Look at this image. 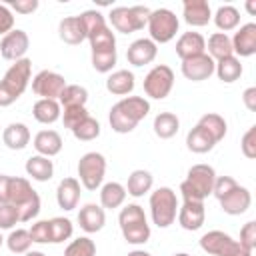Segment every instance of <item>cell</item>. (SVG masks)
<instances>
[{"label": "cell", "instance_id": "25", "mask_svg": "<svg viewBox=\"0 0 256 256\" xmlns=\"http://www.w3.org/2000/svg\"><path fill=\"white\" fill-rule=\"evenodd\" d=\"M30 128L24 122H10L2 132V142L10 150H24L30 144Z\"/></svg>", "mask_w": 256, "mask_h": 256}, {"label": "cell", "instance_id": "58", "mask_svg": "<svg viewBox=\"0 0 256 256\" xmlns=\"http://www.w3.org/2000/svg\"><path fill=\"white\" fill-rule=\"evenodd\" d=\"M4 244V236H2V232H0V246Z\"/></svg>", "mask_w": 256, "mask_h": 256}, {"label": "cell", "instance_id": "10", "mask_svg": "<svg viewBox=\"0 0 256 256\" xmlns=\"http://www.w3.org/2000/svg\"><path fill=\"white\" fill-rule=\"evenodd\" d=\"M200 248L210 256H252L250 250H246L238 240L222 230H210L202 234Z\"/></svg>", "mask_w": 256, "mask_h": 256}, {"label": "cell", "instance_id": "14", "mask_svg": "<svg viewBox=\"0 0 256 256\" xmlns=\"http://www.w3.org/2000/svg\"><path fill=\"white\" fill-rule=\"evenodd\" d=\"M218 202H220V208H222L224 214H228V216H240V214L248 212V208L252 204V194H250V190L246 186L236 184L222 198H218Z\"/></svg>", "mask_w": 256, "mask_h": 256}, {"label": "cell", "instance_id": "46", "mask_svg": "<svg viewBox=\"0 0 256 256\" xmlns=\"http://www.w3.org/2000/svg\"><path fill=\"white\" fill-rule=\"evenodd\" d=\"M32 244H50V220H36L28 228Z\"/></svg>", "mask_w": 256, "mask_h": 256}, {"label": "cell", "instance_id": "2", "mask_svg": "<svg viewBox=\"0 0 256 256\" xmlns=\"http://www.w3.org/2000/svg\"><path fill=\"white\" fill-rule=\"evenodd\" d=\"M32 80V60L22 58L10 64L0 80V108L12 106L28 88Z\"/></svg>", "mask_w": 256, "mask_h": 256}, {"label": "cell", "instance_id": "43", "mask_svg": "<svg viewBox=\"0 0 256 256\" xmlns=\"http://www.w3.org/2000/svg\"><path fill=\"white\" fill-rule=\"evenodd\" d=\"M64 256H96V244L92 238L80 236L64 248Z\"/></svg>", "mask_w": 256, "mask_h": 256}, {"label": "cell", "instance_id": "35", "mask_svg": "<svg viewBox=\"0 0 256 256\" xmlns=\"http://www.w3.org/2000/svg\"><path fill=\"white\" fill-rule=\"evenodd\" d=\"M206 48H208L206 54H208L214 62H218V60L228 58V56L234 54V52H232V40H230V36L224 34V32H214V34H210V38H208V42H206Z\"/></svg>", "mask_w": 256, "mask_h": 256}, {"label": "cell", "instance_id": "15", "mask_svg": "<svg viewBox=\"0 0 256 256\" xmlns=\"http://www.w3.org/2000/svg\"><path fill=\"white\" fill-rule=\"evenodd\" d=\"M214 66H216V62L204 52V54L192 56V58H188V60H182L180 70H182V76H184L186 80L202 82V80H208V78L214 74Z\"/></svg>", "mask_w": 256, "mask_h": 256}, {"label": "cell", "instance_id": "13", "mask_svg": "<svg viewBox=\"0 0 256 256\" xmlns=\"http://www.w3.org/2000/svg\"><path fill=\"white\" fill-rule=\"evenodd\" d=\"M28 48H30V38L20 28H14L6 36H2V40H0V56L4 60H10V62L26 58Z\"/></svg>", "mask_w": 256, "mask_h": 256}, {"label": "cell", "instance_id": "56", "mask_svg": "<svg viewBox=\"0 0 256 256\" xmlns=\"http://www.w3.org/2000/svg\"><path fill=\"white\" fill-rule=\"evenodd\" d=\"M22 256H46L44 252H40V250H28L26 254H22Z\"/></svg>", "mask_w": 256, "mask_h": 256}, {"label": "cell", "instance_id": "12", "mask_svg": "<svg viewBox=\"0 0 256 256\" xmlns=\"http://www.w3.org/2000/svg\"><path fill=\"white\" fill-rule=\"evenodd\" d=\"M30 82H32V92L36 96L48 98V100H58L62 90L66 88L64 76L54 70H40Z\"/></svg>", "mask_w": 256, "mask_h": 256}, {"label": "cell", "instance_id": "24", "mask_svg": "<svg viewBox=\"0 0 256 256\" xmlns=\"http://www.w3.org/2000/svg\"><path fill=\"white\" fill-rule=\"evenodd\" d=\"M134 86H136L134 72H130V70H126V68L114 70V72H110L108 78H106V90H108L110 94H114V96H122V98H124V96H128V94H132Z\"/></svg>", "mask_w": 256, "mask_h": 256}, {"label": "cell", "instance_id": "17", "mask_svg": "<svg viewBox=\"0 0 256 256\" xmlns=\"http://www.w3.org/2000/svg\"><path fill=\"white\" fill-rule=\"evenodd\" d=\"M230 40H232V52L236 58H250L256 52V24L254 22L242 24Z\"/></svg>", "mask_w": 256, "mask_h": 256}, {"label": "cell", "instance_id": "29", "mask_svg": "<svg viewBox=\"0 0 256 256\" xmlns=\"http://www.w3.org/2000/svg\"><path fill=\"white\" fill-rule=\"evenodd\" d=\"M152 184H154V176L144 170V168H138V170H132L130 176H128V182H126V194L132 196V198H140L144 194H148L152 190Z\"/></svg>", "mask_w": 256, "mask_h": 256}, {"label": "cell", "instance_id": "20", "mask_svg": "<svg viewBox=\"0 0 256 256\" xmlns=\"http://www.w3.org/2000/svg\"><path fill=\"white\" fill-rule=\"evenodd\" d=\"M78 224L86 234L100 232L106 224V210L100 204L88 202L78 210Z\"/></svg>", "mask_w": 256, "mask_h": 256}, {"label": "cell", "instance_id": "41", "mask_svg": "<svg viewBox=\"0 0 256 256\" xmlns=\"http://www.w3.org/2000/svg\"><path fill=\"white\" fill-rule=\"evenodd\" d=\"M70 132L74 134L76 140H80V142H90V140H96V138L100 136V122L88 114V116H86L84 120H80Z\"/></svg>", "mask_w": 256, "mask_h": 256}, {"label": "cell", "instance_id": "8", "mask_svg": "<svg viewBox=\"0 0 256 256\" xmlns=\"http://www.w3.org/2000/svg\"><path fill=\"white\" fill-rule=\"evenodd\" d=\"M78 182L82 188L94 192L104 184L106 176V158L100 152H86L78 160Z\"/></svg>", "mask_w": 256, "mask_h": 256}, {"label": "cell", "instance_id": "34", "mask_svg": "<svg viewBox=\"0 0 256 256\" xmlns=\"http://www.w3.org/2000/svg\"><path fill=\"white\" fill-rule=\"evenodd\" d=\"M212 20H214L216 28L226 34V32L238 28V24H240V10L236 6H232V4H224V6H220L212 14Z\"/></svg>", "mask_w": 256, "mask_h": 256}, {"label": "cell", "instance_id": "54", "mask_svg": "<svg viewBox=\"0 0 256 256\" xmlns=\"http://www.w3.org/2000/svg\"><path fill=\"white\" fill-rule=\"evenodd\" d=\"M246 10H248V14H256V0H248L246 2Z\"/></svg>", "mask_w": 256, "mask_h": 256}, {"label": "cell", "instance_id": "57", "mask_svg": "<svg viewBox=\"0 0 256 256\" xmlns=\"http://www.w3.org/2000/svg\"><path fill=\"white\" fill-rule=\"evenodd\" d=\"M174 256H190V254H186V252H178V254H174Z\"/></svg>", "mask_w": 256, "mask_h": 256}, {"label": "cell", "instance_id": "38", "mask_svg": "<svg viewBox=\"0 0 256 256\" xmlns=\"http://www.w3.org/2000/svg\"><path fill=\"white\" fill-rule=\"evenodd\" d=\"M74 234V224L70 218L54 216L50 218V244H62Z\"/></svg>", "mask_w": 256, "mask_h": 256}, {"label": "cell", "instance_id": "6", "mask_svg": "<svg viewBox=\"0 0 256 256\" xmlns=\"http://www.w3.org/2000/svg\"><path fill=\"white\" fill-rule=\"evenodd\" d=\"M150 218L158 228H168L178 216V196L170 186H160L150 192Z\"/></svg>", "mask_w": 256, "mask_h": 256}, {"label": "cell", "instance_id": "26", "mask_svg": "<svg viewBox=\"0 0 256 256\" xmlns=\"http://www.w3.org/2000/svg\"><path fill=\"white\" fill-rule=\"evenodd\" d=\"M58 36L62 42L70 44V46H78L86 40V32L82 26L80 16H66L60 20L58 24Z\"/></svg>", "mask_w": 256, "mask_h": 256}, {"label": "cell", "instance_id": "47", "mask_svg": "<svg viewBox=\"0 0 256 256\" xmlns=\"http://www.w3.org/2000/svg\"><path fill=\"white\" fill-rule=\"evenodd\" d=\"M88 116V110L86 106H78V108H62V122L68 130H72L80 120H84Z\"/></svg>", "mask_w": 256, "mask_h": 256}, {"label": "cell", "instance_id": "23", "mask_svg": "<svg viewBox=\"0 0 256 256\" xmlns=\"http://www.w3.org/2000/svg\"><path fill=\"white\" fill-rule=\"evenodd\" d=\"M32 146H34L36 154L46 156V158H52V156H56V154L62 152L64 142H62V136H60L56 130H50V128H48V130H40V132L34 136Z\"/></svg>", "mask_w": 256, "mask_h": 256}, {"label": "cell", "instance_id": "19", "mask_svg": "<svg viewBox=\"0 0 256 256\" xmlns=\"http://www.w3.org/2000/svg\"><path fill=\"white\" fill-rule=\"evenodd\" d=\"M82 186L78 182V178L74 176H68V178H62L58 182V188H56V202H58V208H62L64 212H70L78 206L80 202V192Z\"/></svg>", "mask_w": 256, "mask_h": 256}, {"label": "cell", "instance_id": "51", "mask_svg": "<svg viewBox=\"0 0 256 256\" xmlns=\"http://www.w3.org/2000/svg\"><path fill=\"white\" fill-rule=\"evenodd\" d=\"M10 10L18 12V14H32L38 10V0H10Z\"/></svg>", "mask_w": 256, "mask_h": 256}, {"label": "cell", "instance_id": "21", "mask_svg": "<svg viewBox=\"0 0 256 256\" xmlns=\"http://www.w3.org/2000/svg\"><path fill=\"white\" fill-rule=\"evenodd\" d=\"M182 16L188 26L200 28L212 20V8L206 0H184L182 2Z\"/></svg>", "mask_w": 256, "mask_h": 256}, {"label": "cell", "instance_id": "40", "mask_svg": "<svg viewBox=\"0 0 256 256\" xmlns=\"http://www.w3.org/2000/svg\"><path fill=\"white\" fill-rule=\"evenodd\" d=\"M4 242L12 254H26L32 246V238L26 228H16V230L12 228L10 234L4 238Z\"/></svg>", "mask_w": 256, "mask_h": 256}, {"label": "cell", "instance_id": "9", "mask_svg": "<svg viewBox=\"0 0 256 256\" xmlns=\"http://www.w3.org/2000/svg\"><path fill=\"white\" fill-rule=\"evenodd\" d=\"M146 28H148L150 40L158 46V44L170 42L176 36L180 28V20L170 8H156V10H150Z\"/></svg>", "mask_w": 256, "mask_h": 256}, {"label": "cell", "instance_id": "52", "mask_svg": "<svg viewBox=\"0 0 256 256\" xmlns=\"http://www.w3.org/2000/svg\"><path fill=\"white\" fill-rule=\"evenodd\" d=\"M242 102H244V106H246L250 112L256 110V86H250V88H246V90L242 92Z\"/></svg>", "mask_w": 256, "mask_h": 256}, {"label": "cell", "instance_id": "22", "mask_svg": "<svg viewBox=\"0 0 256 256\" xmlns=\"http://www.w3.org/2000/svg\"><path fill=\"white\" fill-rule=\"evenodd\" d=\"M206 52V38L200 32H184L176 40V56L180 60H188L192 56Z\"/></svg>", "mask_w": 256, "mask_h": 256}, {"label": "cell", "instance_id": "53", "mask_svg": "<svg viewBox=\"0 0 256 256\" xmlns=\"http://www.w3.org/2000/svg\"><path fill=\"white\" fill-rule=\"evenodd\" d=\"M8 194H10V176L0 174V202H8Z\"/></svg>", "mask_w": 256, "mask_h": 256}, {"label": "cell", "instance_id": "50", "mask_svg": "<svg viewBox=\"0 0 256 256\" xmlns=\"http://www.w3.org/2000/svg\"><path fill=\"white\" fill-rule=\"evenodd\" d=\"M14 30V12L8 4H0V36H6Z\"/></svg>", "mask_w": 256, "mask_h": 256}, {"label": "cell", "instance_id": "32", "mask_svg": "<svg viewBox=\"0 0 256 256\" xmlns=\"http://www.w3.org/2000/svg\"><path fill=\"white\" fill-rule=\"evenodd\" d=\"M214 146H216V140L198 124L194 128H190V132L186 134V148L194 154H206Z\"/></svg>", "mask_w": 256, "mask_h": 256}, {"label": "cell", "instance_id": "45", "mask_svg": "<svg viewBox=\"0 0 256 256\" xmlns=\"http://www.w3.org/2000/svg\"><path fill=\"white\" fill-rule=\"evenodd\" d=\"M16 224H20L18 208L10 202H0V230H12Z\"/></svg>", "mask_w": 256, "mask_h": 256}, {"label": "cell", "instance_id": "4", "mask_svg": "<svg viewBox=\"0 0 256 256\" xmlns=\"http://www.w3.org/2000/svg\"><path fill=\"white\" fill-rule=\"evenodd\" d=\"M118 226L124 240L132 246H140L150 240V224L140 204H126L118 214Z\"/></svg>", "mask_w": 256, "mask_h": 256}, {"label": "cell", "instance_id": "28", "mask_svg": "<svg viewBox=\"0 0 256 256\" xmlns=\"http://www.w3.org/2000/svg\"><path fill=\"white\" fill-rule=\"evenodd\" d=\"M24 170L26 174L36 180V182H48L52 176H54V162L46 156H40V154H34L26 160L24 164Z\"/></svg>", "mask_w": 256, "mask_h": 256}, {"label": "cell", "instance_id": "27", "mask_svg": "<svg viewBox=\"0 0 256 256\" xmlns=\"http://www.w3.org/2000/svg\"><path fill=\"white\" fill-rule=\"evenodd\" d=\"M32 116L40 124H54L62 116V106L58 100H48V98H38L32 106Z\"/></svg>", "mask_w": 256, "mask_h": 256}, {"label": "cell", "instance_id": "37", "mask_svg": "<svg viewBox=\"0 0 256 256\" xmlns=\"http://www.w3.org/2000/svg\"><path fill=\"white\" fill-rule=\"evenodd\" d=\"M62 108H78V106H86L88 102V90L80 84H66V88L62 90L60 98H58Z\"/></svg>", "mask_w": 256, "mask_h": 256}, {"label": "cell", "instance_id": "39", "mask_svg": "<svg viewBox=\"0 0 256 256\" xmlns=\"http://www.w3.org/2000/svg\"><path fill=\"white\" fill-rule=\"evenodd\" d=\"M90 42V52H104V50H116V36L110 26H104L90 34L86 38Z\"/></svg>", "mask_w": 256, "mask_h": 256}, {"label": "cell", "instance_id": "49", "mask_svg": "<svg viewBox=\"0 0 256 256\" xmlns=\"http://www.w3.org/2000/svg\"><path fill=\"white\" fill-rule=\"evenodd\" d=\"M246 250H254L256 248V222L248 220L242 228H240V240H238Z\"/></svg>", "mask_w": 256, "mask_h": 256}, {"label": "cell", "instance_id": "1", "mask_svg": "<svg viewBox=\"0 0 256 256\" xmlns=\"http://www.w3.org/2000/svg\"><path fill=\"white\" fill-rule=\"evenodd\" d=\"M150 112V102L144 96H124L108 112L110 128L116 134L132 132Z\"/></svg>", "mask_w": 256, "mask_h": 256}, {"label": "cell", "instance_id": "42", "mask_svg": "<svg viewBox=\"0 0 256 256\" xmlns=\"http://www.w3.org/2000/svg\"><path fill=\"white\" fill-rule=\"evenodd\" d=\"M116 60H118L116 50H104V52H92L90 54L92 68L100 74H110L112 68L116 66Z\"/></svg>", "mask_w": 256, "mask_h": 256}, {"label": "cell", "instance_id": "31", "mask_svg": "<svg viewBox=\"0 0 256 256\" xmlns=\"http://www.w3.org/2000/svg\"><path fill=\"white\" fill-rule=\"evenodd\" d=\"M152 128H154V134L160 140H170L180 130V118L174 112H160V114L154 116Z\"/></svg>", "mask_w": 256, "mask_h": 256}, {"label": "cell", "instance_id": "5", "mask_svg": "<svg viewBox=\"0 0 256 256\" xmlns=\"http://www.w3.org/2000/svg\"><path fill=\"white\" fill-rule=\"evenodd\" d=\"M216 180V170L210 164H194L188 168L186 178L180 182L182 200H198L204 202L212 194V186Z\"/></svg>", "mask_w": 256, "mask_h": 256}, {"label": "cell", "instance_id": "16", "mask_svg": "<svg viewBox=\"0 0 256 256\" xmlns=\"http://www.w3.org/2000/svg\"><path fill=\"white\" fill-rule=\"evenodd\" d=\"M178 224L188 230V232H194V230H200L204 226V220H206V208H204V202H198V200H182V204L178 206Z\"/></svg>", "mask_w": 256, "mask_h": 256}, {"label": "cell", "instance_id": "33", "mask_svg": "<svg viewBox=\"0 0 256 256\" xmlns=\"http://www.w3.org/2000/svg\"><path fill=\"white\" fill-rule=\"evenodd\" d=\"M242 72H244L242 62H240V58H236L234 54L228 56V58L218 60L216 66H214V74H216L218 80L224 82V84H232V82H236V80L242 76Z\"/></svg>", "mask_w": 256, "mask_h": 256}, {"label": "cell", "instance_id": "36", "mask_svg": "<svg viewBox=\"0 0 256 256\" xmlns=\"http://www.w3.org/2000/svg\"><path fill=\"white\" fill-rule=\"evenodd\" d=\"M198 126H202V128L216 140V144H218V142L226 136V132H228V124H226L224 116H220V114H216V112H206L204 116H200Z\"/></svg>", "mask_w": 256, "mask_h": 256}, {"label": "cell", "instance_id": "11", "mask_svg": "<svg viewBox=\"0 0 256 256\" xmlns=\"http://www.w3.org/2000/svg\"><path fill=\"white\" fill-rule=\"evenodd\" d=\"M174 88V70L166 64H156L144 76V94L152 100H164Z\"/></svg>", "mask_w": 256, "mask_h": 256}, {"label": "cell", "instance_id": "44", "mask_svg": "<svg viewBox=\"0 0 256 256\" xmlns=\"http://www.w3.org/2000/svg\"><path fill=\"white\" fill-rule=\"evenodd\" d=\"M78 16H80V20H82V26H84L86 38H88L90 34H94L96 30H100V28L108 26V24H106V18H104V14H102L100 10H84V12H82V14H78Z\"/></svg>", "mask_w": 256, "mask_h": 256}, {"label": "cell", "instance_id": "18", "mask_svg": "<svg viewBox=\"0 0 256 256\" xmlns=\"http://www.w3.org/2000/svg\"><path fill=\"white\" fill-rule=\"evenodd\" d=\"M156 54H158V46L150 38H138L128 46L126 60H128V64H132L136 68H142L150 62H154Z\"/></svg>", "mask_w": 256, "mask_h": 256}, {"label": "cell", "instance_id": "48", "mask_svg": "<svg viewBox=\"0 0 256 256\" xmlns=\"http://www.w3.org/2000/svg\"><path fill=\"white\" fill-rule=\"evenodd\" d=\"M240 150H242V154H244L248 160H254V158H256V126H250V128L242 134Z\"/></svg>", "mask_w": 256, "mask_h": 256}, {"label": "cell", "instance_id": "3", "mask_svg": "<svg viewBox=\"0 0 256 256\" xmlns=\"http://www.w3.org/2000/svg\"><path fill=\"white\" fill-rule=\"evenodd\" d=\"M8 202L18 208L20 222H32V220H36V216L40 214V208H42V202H40L38 192L32 188L30 180L28 178H22V176H10Z\"/></svg>", "mask_w": 256, "mask_h": 256}, {"label": "cell", "instance_id": "7", "mask_svg": "<svg viewBox=\"0 0 256 256\" xmlns=\"http://www.w3.org/2000/svg\"><path fill=\"white\" fill-rule=\"evenodd\" d=\"M148 16H150V8L148 6H116L110 10L108 20L112 24V28L120 34H132L142 30L148 24Z\"/></svg>", "mask_w": 256, "mask_h": 256}, {"label": "cell", "instance_id": "30", "mask_svg": "<svg viewBox=\"0 0 256 256\" xmlns=\"http://www.w3.org/2000/svg\"><path fill=\"white\" fill-rule=\"evenodd\" d=\"M98 190H100V206H102L104 210L120 208V206L124 204L126 196H128L124 184H120V182H106V184H102Z\"/></svg>", "mask_w": 256, "mask_h": 256}, {"label": "cell", "instance_id": "55", "mask_svg": "<svg viewBox=\"0 0 256 256\" xmlns=\"http://www.w3.org/2000/svg\"><path fill=\"white\" fill-rule=\"evenodd\" d=\"M126 256H152V254H150V252H146V250H138V248H136V250L128 252Z\"/></svg>", "mask_w": 256, "mask_h": 256}]
</instances>
